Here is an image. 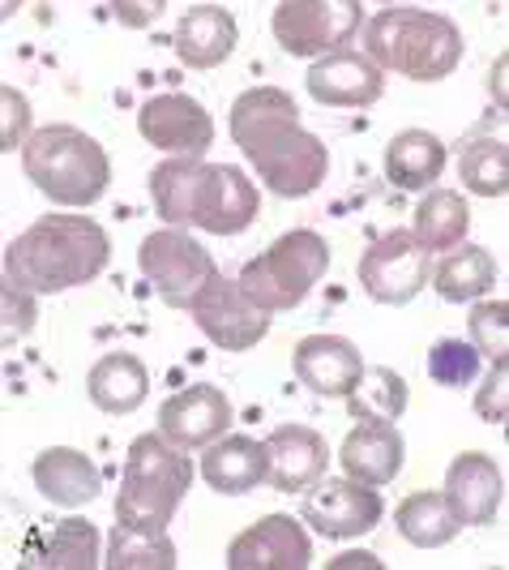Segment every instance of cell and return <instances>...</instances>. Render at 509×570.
<instances>
[{
	"instance_id": "obj_24",
	"label": "cell",
	"mask_w": 509,
	"mask_h": 570,
	"mask_svg": "<svg viewBox=\"0 0 509 570\" xmlns=\"http://www.w3.org/2000/svg\"><path fill=\"white\" fill-rule=\"evenodd\" d=\"M86 395L99 412H112V416H129L138 412L150 395V373L133 352H108L99 356L90 373H86Z\"/></svg>"
},
{
	"instance_id": "obj_16",
	"label": "cell",
	"mask_w": 509,
	"mask_h": 570,
	"mask_svg": "<svg viewBox=\"0 0 509 570\" xmlns=\"http://www.w3.org/2000/svg\"><path fill=\"white\" fill-rule=\"evenodd\" d=\"M231 400H227L219 386L210 382H198V386H184L176 391L171 400H163L159 407V433L171 438L176 446L184 451H198V446H210L219 442L227 429H231Z\"/></svg>"
},
{
	"instance_id": "obj_8",
	"label": "cell",
	"mask_w": 509,
	"mask_h": 570,
	"mask_svg": "<svg viewBox=\"0 0 509 570\" xmlns=\"http://www.w3.org/2000/svg\"><path fill=\"white\" fill-rule=\"evenodd\" d=\"M360 0H283L270 18V30L287 57H335L360 35Z\"/></svg>"
},
{
	"instance_id": "obj_34",
	"label": "cell",
	"mask_w": 509,
	"mask_h": 570,
	"mask_svg": "<svg viewBox=\"0 0 509 570\" xmlns=\"http://www.w3.org/2000/svg\"><path fill=\"white\" fill-rule=\"evenodd\" d=\"M471 347L488 361H506L509 356V305L506 301H480L471 317Z\"/></svg>"
},
{
	"instance_id": "obj_5",
	"label": "cell",
	"mask_w": 509,
	"mask_h": 570,
	"mask_svg": "<svg viewBox=\"0 0 509 570\" xmlns=\"http://www.w3.org/2000/svg\"><path fill=\"white\" fill-rule=\"evenodd\" d=\"M22 171L43 198L60 206H94L112 185L108 150L73 125H48L22 146Z\"/></svg>"
},
{
	"instance_id": "obj_9",
	"label": "cell",
	"mask_w": 509,
	"mask_h": 570,
	"mask_svg": "<svg viewBox=\"0 0 509 570\" xmlns=\"http://www.w3.org/2000/svg\"><path fill=\"white\" fill-rule=\"evenodd\" d=\"M138 266H142L150 287L163 296V305H171V309H189L193 296L219 275L210 249L180 228L150 232L138 245Z\"/></svg>"
},
{
	"instance_id": "obj_6",
	"label": "cell",
	"mask_w": 509,
	"mask_h": 570,
	"mask_svg": "<svg viewBox=\"0 0 509 570\" xmlns=\"http://www.w3.org/2000/svg\"><path fill=\"white\" fill-rule=\"evenodd\" d=\"M189 485H193L189 451L176 446L163 433H142V438H133V446L124 455L116 519L138 523V528H168Z\"/></svg>"
},
{
	"instance_id": "obj_26",
	"label": "cell",
	"mask_w": 509,
	"mask_h": 570,
	"mask_svg": "<svg viewBox=\"0 0 509 570\" xmlns=\"http://www.w3.org/2000/svg\"><path fill=\"white\" fill-rule=\"evenodd\" d=\"M432 287L441 301L462 305V301H480L497 287V262L483 245H453L450 254L437 262L432 271Z\"/></svg>"
},
{
	"instance_id": "obj_15",
	"label": "cell",
	"mask_w": 509,
	"mask_h": 570,
	"mask_svg": "<svg viewBox=\"0 0 509 570\" xmlns=\"http://www.w3.org/2000/svg\"><path fill=\"white\" fill-rule=\"evenodd\" d=\"M446 507L458 519V528H483L492 523L501 502H506V476L497 468V459L483 451H462L453 455L446 472Z\"/></svg>"
},
{
	"instance_id": "obj_21",
	"label": "cell",
	"mask_w": 509,
	"mask_h": 570,
	"mask_svg": "<svg viewBox=\"0 0 509 570\" xmlns=\"http://www.w3.org/2000/svg\"><path fill=\"white\" fill-rule=\"evenodd\" d=\"M402 459H407V442L398 425H365L356 421V429L342 438L339 463L342 472L360 485H390L398 472H402Z\"/></svg>"
},
{
	"instance_id": "obj_31",
	"label": "cell",
	"mask_w": 509,
	"mask_h": 570,
	"mask_svg": "<svg viewBox=\"0 0 509 570\" xmlns=\"http://www.w3.org/2000/svg\"><path fill=\"white\" fill-rule=\"evenodd\" d=\"M27 567L52 570H94L99 567V532L90 519H60L52 523V537L43 549H30Z\"/></svg>"
},
{
	"instance_id": "obj_3",
	"label": "cell",
	"mask_w": 509,
	"mask_h": 570,
	"mask_svg": "<svg viewBox=\"0 0 509 570\" xmlns=\"http://www.w3.org/2000/svg\"><path fill=\"white\" fill-rule=\"evenodd\" d=\"M150 194L168 224H189L210 236H240L261 210L257 185L231 164L168 159L150 171Z\"/></svg>"
},
{
	"instance_id": "obj_22",
	"label": "cell",
	"mask_w": 509,
	"mask_h": 570,
	"mask_svg": "<svg viewBox=\"0 0 509 570\" xmlns=\"http://www.w3.org/2000/svg\"><path fill=\"white\" fill-rule=\"evenodd\" d=\"M201 476L214 493L240 498L266 485V442H257L249 433H223L219 442L206 446L201 455Z\"/></svg>"
},
{
	"instance_id": "obj_12",
	"label": "cell",
	"mask_w": 509,
	"mask_h": 570,
	"mask_svg": "<svg viewBox=\"0 0 509 570\" xmlns=\"http://www.w3.org/2000/svg\"><path fill=\"white\" fill-rule=\"evenodd\" d=\"M381 514H386L381 493H372V485H360L351 476H339V481L321 476L317 485L305 489V502H300V519L330 541L365 537L381 523Z\"/></svg>"
},
{
	"instance_id": "obj_25",
	"label": "cell",
	"mask_w": 509,
	"mask_h": 570,
	"mask_svg": "<svg viewBox=\"0 0 509 570\" xmlns=\"http://www.w3.org/2000/svg\"><path fill=\"white\" fill-rule=\"evenodd\" d=\"M381 168H386V180L398 185V189H411V194L428 189L446 171V142L437 134H428V129H402L386 146Z\"/></svg>"
},
{
	"instance_id": "obj_4",
	"label": "cell",
	"mask_w": 509,
	"mask_h": 570,
	"mask_svg": "<svg viewBox=\"0 0 509 570\" xmlns=\"http://www.w3.org/2000/svg\"><path fill=\"white\" fill-rule=\"evenodd\" d=\"M365 57L411 82H441L462 60V30L446 13L386 4L365 22Z\"/></svg>"
},
{
	"instance_id": "obj_11",
	"label": "cell",
	"mask_w": 509,
	"mask_h": 570,
	"mask_svg": "<svg viewBox=\"0 0 509 570\" xmlns=\"http://www.w3.org/2000/svg\"><path fill=\"white\" fill-rule=\"evenodd\" d=\"M189 317L198 322V331L223 352H249L270 335V314L257 309L253 301L240 292L236 279H227L223 271L201 287L189 305Z\"/></svg>"
},
{
	"instance_id": "obj_14",
	"label": "cell",
	"mask_w": 509,
	"mask_h": 570,
	"mask_svg": "<svg viewBox=\"0 0 509 570\" xmlns=\"http://www.w3.org/2000/svg\"><path fill=\"white\" fill-rule=\"evenodd\" d=\"M231 570H305L312 567L309 532L291 514H266L227 544Z\"/></svg>"
},
{
	"instance_id": "obj_33",
	"label": "cell",
	"mask_w": 509,
	"mask_h": 570,
	"mask_svg": "<svg viewBox=\"0 0 509 570\" xmlns=\"http://www.w3.org/2000/svg\"><path fill=\"white\" fill-rule=\"evenodd\" d=\"M480 352L462 340H437L428 347V377L446 391H467L480 373Z\"/></svg>"
},
{
	"instance_id": "obj_10",
	"label": "cell",
	"mask_w": 509,
	"mask_h": 570,
	"mask_svg": "<svg viewBox=\"0 0 509 570\" xmlns=\"http://www.w3.org/2000/svg\"><path fill=\"white\" fill-rule=\"evenodd\" d=\"M428 275H432V254L402 228L377 236L360 257V287L377 305H411L428 287Z\"/></svg>"
},
{
	"instance_id": "obj_30",
	"label": "cell",
	"mask_w": 509,
	"mask_h": 570,
	"mask_svg": "<svg viewBox=\"0 0 509 570\" xmlns=\"http://www.w3.org/2000/svg\"><path fill=\"white\" fill-rule=\"evenodd\" d=\"M108 567L112 570H171L176 567V544L163 528H138L116 519L112 541H108Z\"/></svg>"
},
{
	"instance_id": "obj_19",
	"label": "cell",
	"mask_w": 509,
	"mask_h": 570,
	"mask_svg": "<svg viewBox=\"0 0 509 570\" xmlns=\"http://www.w3.org/2000/svg\"><path fill=\"white\" fill-rule=\"evenodd\" d=\"M309 95L321 108H372L386 95V73L365 52H335L309 69Z\"/></svg>"
},
{
	"instance_id": "obj_37",
	"label": "cell",
	"mask_w": 509,
	"mask_h": 570,
	"mask_svg": "<svg viewBox=\"0 0 509 570\" xmlns=\"http://www.w3.org/2000/svg\"><path fill=\"white\" fill-rule=\"evenodd\" d=\"M0 99H4V138H0V146H4V150H13L18 138L30 129V104L13 90V86H4V90H0Z\"/></svg>"
},
{
	"instance_id": "obj_39",
	"label": "cell",
	"mask_w": 509,
	"mask_h": 570,
	"mask_svg": "<svg viewBox=\"0 0 509 570\" xmlns=\"http://www.w3.org/2000/svg\"><path fill=\"white\" fill-rule=\"evenodd\" d=\"M330 567H335V570H347V567H381V562H377L372 553H342V558H335Z\"/></svg>"
},
{
	"instance_id": "obj_36",
	"label": "cell",
	"mask_w": 509,
	"mask_h": 570,
	"mask_svg": "<svg viewBox=\"0 0 509 570\" xmlns=\"http://www.w3.org/2000/svg\"><path fill=\"white\" fill-rule=\"evenodd\" d=\"M509 365L506 361H492V373L483 377V391L476 395V412H480L488 425H506L509 416Z\"/></svg>"
},
{
	"instance_id": "obj_13",
	"label": "cell",
	"mask_w": 509,
	"mask_h": 570,
	"mask_svg": "<svg viewBox=\"0 0 509 570\" xmlns=\"http://www.w3.org/2000/svg\"><path fill=\"white\" fill-rule=\"evenodd\" d=\"M138 134L154 150H168L171 159H201L214 146V116L206 112L193 95H154L138 112Z\"/></svg>"
},
{
	"instance_id": "obj_32",
	"label": "cell",
	"mask_w": 509,
	"mask_h": 570,
	"mask_svg": "<svg viewBox=\"0 0 509 570\" xmlns=\"http://www.w3.org/2000/svg\"><path fill=\"white\" fill-rule=\"evenodd\" d=\"M458 180L476 198L509 194V146L501 138H471L458 155Z\"/></svg>"
},
{
	"instance_id": "obj_23",
	"label": "cell",
	"mask_w": 509,
	"mask_h": 570,
	"mask_svg": "<svg viewBox=\"0 0 509 570\" xmlns=\"http://www.w3.org/2000/svg\"><path fill=\"white\" fill-rule=\"evenodd\" d=\"M30 476H34V489L57 507H86L103 489L94 459L86 451H73V446H48L30 463Z\"/></svg>"
},
{
	"instance_id": "obj_29",
	"label": "cell",
	"mask_w": 509,
	"mask_h": 570,
	"mask_svg": "<svg viewBox=\"0 0 509 570\" xmlns=\"http://www.w3.org/2000/svg\"><path fill=\"white\" fill-rule=\"evenodd\" d=\"M467 228H471L467 198L458 189H428V198L416 206V228H411V236L425 245L428 254H441V249L462 245Z\"/></svg>"
},
{
	"instance_id": "obj_18",
	"label": "cell",
	"mask_w": 509,
	"mask_h": 570,
	"mask_svg": "<svg viewBox=\"0 0 509 570\" xmlns=\"http://www.w3.org/2000/svg\"><path fill=\"white\" fill-rule=\"evenodd\" d=\"M330 468L326 438L309 425H279L266 438V485L279 493H305Z\"/></svg>"
},
{
	"instance_id": "obj_7",
	"label": "cell",
	"mask_w": 509,
	"mask_h": 570,
	"mask_svg": "<svg viewBox=\"0 0 509 570\" xmlns=\"http://www.w3.org/2000/svg\"><path fill=\"white\" fill-rule=\"evenodd\" d=\"M330 266V245L326 236H317L309 228H296L279 236L261 257H253L240 271V292L253 301L257 309L279 314V309H296L309 301V292Z\"/></svg>"
},
{
	"instance_id": "obj_1",
	"label": "cell",
	"mask_w": 509,
	"mask_h": 570,
	"mask_svg": "<svg viewBox=\"0 0 509 570\" xmlns=\"http://www.w3.org/2000/svg\"><path fill=\"white\" fill-rule=\"evenodd\" d=\"M231 142L244 150L257 168L261 185L279 198H309L330 176V150L326 142L300 129V108L279 86H253L244 90L231 116H227Z\"/></svg>"
},
{
	"instance_id": "obj_27",
	"label": "cell",
	"mask_w": 509,
	"mask_h": 570,
	"mask_svg": "<svg viewBox=\"0 0 509 570\" xmlns=\"http://www.w3.org/2000/svg\"><path fill=\"white\" fill-rule=\"evenodd\" d=\"M342 403L365 425H398L407 412V377L390 365H365V373L356 377L351 395Z\"/></svg>"
},
{
	"instance_id": "obj_35",
	"label": "cell",
	"mask_w": 509,
	"mask_h": 570,
	"mask_svg": "<svg viewBox=\"0 0 509 570\" xmlns=\"http://www.w3.org/2000/svg\"><path fill=\"white\" fill-rule=\"evenodd\" d=\"M0 322H4V343H18L27 340L30 331H34V322H39V305H34V292L18 284H4L0 292Z\"/></svg>"
},
{
	"instance_id": "obj_17",
	"label": "cell",
	"mask_w": 509,
	"mask_h": 570,
	"mask_svg": "<svg viewBox=\"0 0 509 570\" xmlns=\"http://www.w3.org/2000/svg\"><path fill=\"white\" fill-rule=\"evenodd\" d=\"M291 370H296V382L317 400H347L356 377L365 373V356L342 335H309L296 343Z\"/></svg>"
},
{
	"instance_id": "obj_28",
	"label": "cell",
	"mask_w": 509,
	"mask_h": 570,
	"mask_svg": "<svg viewBox=\"0 0 509 570\" xmlns=\"http://www.w3.org/2000/svg\"><path fill=\"white\" fill-rule=\"evenodd\" d=\"M395 528L402 532V541L416 544V549H441V544H450L462 532L450 507H446V498L432 493V489H416V493H407L398 502Z\"/></svg>"
},
{
	"instance_id": "obj_38",
	"label": "cell",
	"mask_w": 509,
	"mask_h": 570,
	"mask_svg": "<svg viewBox=\"0 0 509 570\" xmlns=\"http://www.w3.org/2000/svg\"><path fill=\"white\" fill-rule=\"evenodd\" d=\"M150 13L159 18V13H163V0H154V4H116V18H120L124 27H146Z\"/></svg>"
},
{
	"instance_id": "obj_2",
	"label": "cell",
	"mask_w": 509,
	"mask_h": 570,
	"mask_svg": "<svg viewBox=\"0 0 509 570\" xmlns=\"http://www.w3.org/2000/svg\"><path fill=\"white\" fill-rule=\"evenodd\" d=\"M112 262V236L86 215H48L34 219L4 249V284L34 296H57L69 287L99 279Z\"/></svg>"
},
{
	"instance_id": "obj_20",
	"label": "cell",
	"mask_w": 509,
	"mask_h": 570,
	"mask_svg": "<svg viewBox=\"0 0 509 570\" xmlns=\"http://www.w3.org/2000/svg\"><path fill=\"white\" fill-rule=\"evenodd\" d=\"M236 39H240V27H236L231 9H223V4H189L176 18L171 48L189 69H214V65H223L236 52Z\"/></svg>"
}]
</instances>
